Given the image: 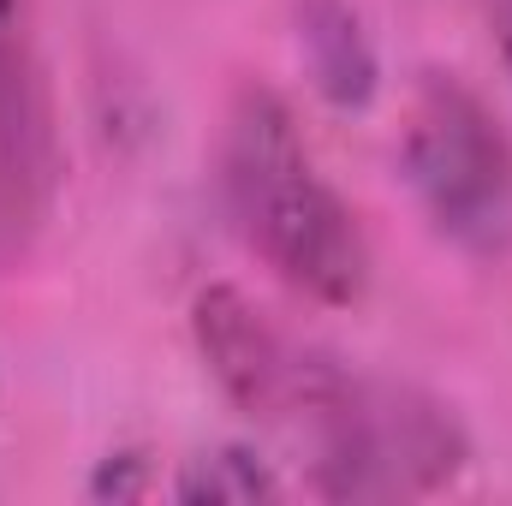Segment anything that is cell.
Listing matches in <instances>:
<instances>
[{
	"instance_id": "cell-1",
	"label": "cell",
	"mask_w": 512,
	"mask_h": 506,
	"mask_svg": "<svg viewBox=\"0 0 512 506\" xmlns=\"http://www.w3.org/2000/svg\"><path fill=\"white\" fill-rule=\"evenodd\" d=\"M227 209L251 245L286 286L316 304H352L370 280V251L340 203V191L310 161L292 114L268 90H239L221 143Z\"/></svg>"
},
{
	"instance_id": "cell-2",
	"label": "cell",
	"mask_w": 512,
	"mask_h": 506,
	"mask_svg": "<svg viewBox=\"0 0 512 506\" xmlns=\"http://www.w3.org/2000/svg\"><path fill=\"white\" fill-rule=\"evenodd\" d=\"M292 423L310 429L316 483L322 495H340V501L441 489L465 459V441L435 399L387 381H358L334 364H316Z\"/></svg>"
},
{
	"instance_id": "cell-3",
	"label": "cell",
	"mask_w": 512,
	"mask_h": 506,
	"mask_svg": "<svg viewBox=\"0 0 512 506\" xmlns=\"http://www.w3.org/2000/svg\"><path fill=\"white\" fill-rule=\"evenodd\" d=\"M399 167L441 239L471 256L512 251V143L459 78L429 72L417 84Z\"/></svg>"
},
{
	"instance_id": "cell-4",
	"label": "cell",
	"mask_w": 512,
	"mask_h": 506,
	"mask_svg": "<svg viewBox=\"0 0 512 506\" xmlns=\"http://www.w3.org/2000/svg\"><path fill=\"white\" fill-rule=\"evenodd\" d=\"M54 108L30 36V0H0V268L24 262L54 209Z\"/></svg>"
},
{
	"instance_id": "cell-5",
	"label": "cell",
	"mask_w": 512,
	"mask_h": 506,
	"mask_svg": "<svg viewBox=\"0 0 512 506\" xmlns=\"http://www.w3.org/2000/svg\"><path fill=\"white\" fill-rule=\"evenodd\" d=\"M191 328H197V346H203L215 381L227 387V399H239L251 417H268V423L298 417L304 387L316 376V358H298L286 346V334L268 328V316L245 292H233V286L197 292Z\"/></svg>"
},
{
	"instance_id": "cell-6",
	"label": "cell",
	"mask_w": 512,
	"mask_h": 506,
	"mask_svg": "<svg viewBox=\"0 0 512 506\" xmlns=\"http://www.w3.org/2000/svg\"><path fill=\"white\" fill-rule=\"evenodd\" d=\"M298 48L310 84L334 108H364L376 96V48L346 0H304L298 6Z\"/></svg>"
},
{
	"instance_id": "cell-7",
	"label": "cell",
	"mask_w": 512,
	"mask_h": 506,
	"mask_svg": "<svg viewBox=\"0 0 512 506\" xmlns=\"http://www.w3.org/2000/svg\"><path fill=\"white\" fill-rule=\"evenodd\" d=\"M179 501H274L280 495V483H274V471L245 453V447H215V453H197V459H185V471H179V489H173Z\"/></svg>"
},
{
	"instance_id": "cell-8",
	"label": "cell",
	"mask_w": 512,
	"mask_h": 506,
	"mask_svg": "<svg viewBox=\"0 0 512 506\" xmlns=\"http://www.w3.org/2000/svg\"><path fill=\"white\" fill-rule=\"evenodd\" d=\"M143 489H149V483H143V471H137L131 453L102 459V471L90 477V495H96V501H108V495H114V501H131V495H143Z\"/></svg>"
},
{
	"instance_id": "cell-9",
	"label": "cell",
	"mask_w": 512,
	"mask_h": 506,
	"mask_svg": "<svg viewBox=\"0 0 512 506\" xmlns=\"http://www.w3.org/2000/svg\"><path fill=\"white\" fill-rule=\"evenodd\" d=\"M489 24H495V48H501V66L512 78V0H489Z\"/></svg>"
}]
</instances>
